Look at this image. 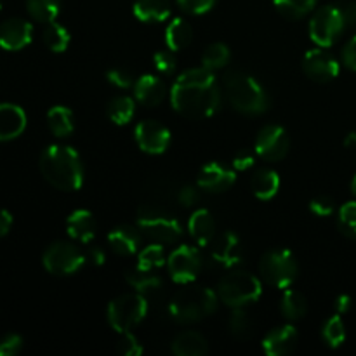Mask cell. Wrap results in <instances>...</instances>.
<instances>
[{
	"mask_svg": "<svg viewBox=\"0 0 356 356\" xmlns=\"http://www.w3.org/2000/svg\"><path fill=\"white\" fill-rule=\"evenodd\" d=\"M222 103L221 87L214 72L207 68H191L181 73L170 87V104L179 115L188 118L214 117Z\"/></svg>",
	"mask_w": 356,
	"mask_h": 356,
	"instance_id": "obj_1",
	"label": "cell"
},
{
	"mask_svg": "<svg viewBox=\"0 0 356 356\" xmlns=\"http://www.w3.org/2000/svg\"><path fill=\"white\" fill-rule=\"evenodd\" d=\"M42 176L63 191H76L83 184V163L79 152L66 145H51L38 160Z\"/></svg>",
	"mask_w": 356,
	"mask_h": 356,
	"instance_id": "obj_2",
	"label": "cell"
},
{
	"mask_svg": "<svg viewBox=\"0 0 356 356\" xmlns=\"http://www.w3.org/2000/svg\"><path fill=\"white\" fill-rule=\"evenodd\" d=\"M225 90L232 106L243 115H263L270 108L266 89L249 73L229 72L225 76Z\"/></svg>",
	"mask_w": 356,
	"mask_h": 356,
	"instance_id": "obj_3",
	"label": "cell"
},
{
	"mask_svg": "<svg viewBox=\"0 0 356 356\" xmlns=\"http://www.w3.org/2000/svg\"><path fill=\"white\" fill-rule=\"evenodd\" d=\"M218 305V292L202 285H190L176 292L169 305V313L179 323H197L216 313Z\"/></svg>",
	"mask_w": 356,
	"mask_h": 356,
	"instance_id": "obj_4",
	"label": "cell"
},
{
	"mask_svg": "<svg viewBox=\"0 0 356 356\" xmlns=\"http://www.w3.org/2000/svg\"><path fill=\"white\" fill-rule=\"evenodd\" d=\"M138 228L153 242L169 245L183 236V225L174 214L155 205H143L138 209Z\"/></svg>",
	"mask_w": 356,
	"mask_h": 356,
	"instance_id": "obj_5",
	"label": "cell"
},
{
	"mask_svg": "<svg viewBox=\"0 0 356 356\" xmlns=\"http://www.w3.org/2000/svg\"><path fill=\"white\" fill-rule=\"evenodd\" d=\"M263 294V284L252 273L233 270L221 278L218 285V296L229 308H245L252 305Z\"/></svg>",
	"mask_w": 356,
	"mask_h": 356,
	"instance_id": "obj_6",
	"label": "cell"
},
{
	"mask_svg": "<svg viewBox=\"0 0 356 356\" xmlns=\"http://www.w3.org/2000/svg\"><path fill=\"white\" fill-rule=\"evenodd\" d=\"M259 273L271 287L289 289L298 278V259L287 249L268 250L259 261Z\"/></svg>",
	"mask_w": 356,
	"mask_h": 356,
	"instance_id": "obj_7",
	"label": "cell"
},
{
	"mask_svg": "<svg viewBox=\"0 0 356 356\" xmlns=\"http://www.w3.org/2000/svg\"><path fill=\"white\" fill-rule=\"evenodd\" d=\"M146 313H148V301H146V296L139 292L118 296L108 305L106 309L108 323L118 334L129 332L136 325H139L145 320Z\"/></svg>",
	"mask_w": 356,
	"mask_h": 356,
	"instance_id": "obj_8",
	"label": "cell"
},
{
	"mask_svg": "<svg viewBox=\"0 0 356 356\" xmlns=\"http://www.w3.org/2000/svg\"><path fill=\"white\" fill-rule=\"evenodd\" d=\"M346 28L343 9L337 6H323L315 10L309 19V37L318 47H330Z\"/></svg>",
	"mask_w": 356,
	"mask_h": 356,
	"instance_id": "obj_9",
	"label": "cell"
},
{
	"mask_svg": "<svg viewBox=\"0 0 356 356\" xmlns=\"http://www.w3.org/2000/svg\"><path fill=\"white\" fill-rule=\"evenodd\" d=\"M42 263L49 273L56 277H68L82 270L87 263L86 254L80 252L79 247L68 242H56L47 247L42 256Z\"/></svg>",
	"mask_w": 356,
	"mask_h": 356,
	"instance_id": "obj_10",
	"label": "cell"
},
{
	"mask_svg": "<svg viewBox=\"0 0 356 356\" xmlns=\"http://www.w3.org/2000/svg\"><path fill=\"white\" fill-rule=\"evenodd\" d=\"M204 266L200 250L193 245H179L167 257V270L176 284H193Z\"/></svg>",
	"mask_w": 356,
	"mask_h": 356,
	"instance_id": "obj_11",
	"label": "cell"
},
{
	"mask_svg": "<svg viewBox=\"0 0 356 356\" xmlns=\"http://www.w3.org/2000/svg\"><path fill=\"white\" fill-rule=\"evenodd\" d=\"M291 149V138L282 125H266L257 134L254 152L266 162H278L287 156Z\"/></svg>",
	"mask_w": 356,
	"mask_h": 356,
	"instance_id": "obj_12",
	"label": "cell"
},
{
	"mask_svg": "<svg viewBox=\"0 0 356 356\" xmlns=\"http://www.w3.org/2000/svg\"><path fill=\"white\" fill-rule=\"evenodd\" d=\"M136 143L139 148L149 155H162L170 146L172 136L163 124L156 120H143L136 125Z\"/></svg>",
	"mask_w": 356,
	"mask_h": 356,
	"instance_id": "obj_13",
	"label": "cell"
},
{
	"mask_svg": "<svg viewBox=\"0 0 356 356\" xmlns=\"http://www.w3.org/2000/svg\"><path fill=\"white\" fill-rule=\"evenodd\" d=\"M302 70L313 82L327 83L339 75L341 68L339 61L330 52H327L325 47H316L306 52L302 59Z\"/></svg>",
	"mask_w": 356,
	"mask_h": 356,
	"instance_id": "obj_14",
	"label": "cell"
},
{
	"mask_svg": "<svg viewBox=\"0 0 356 356\" xmlns=\"http://www.w3.org/2000/svg\"><path fill=\"white\" fill-rule=\"evenodd\" d=\"M211 259L222 268H236L243 259V245L238 235L233 232H222L211 242Z\"/></svg>",
	"mask_w": 356,
	"mask_h": 356,
	"instance_id": "obj_15",
	"label": "cell"
},
{
	"mask_svg": "<svg viewBox=\"0 0 356 356\" xmlns=\"http://www.w3.org/2000/svg\"><path fill=\"white\" fill-rule=\"evenodd\" d=\"M235 170L219 162L205 163L197 176V186L207 193H222L235 184Z\"/></svg>",
	"mask_w": 356,
	"mask_h": 356,
	"instance_id": "obj_16",
	"label": "cell"
},
{
	"mask_svg": "<svg viewBox=\"0 0 356 356\" xmlns=\"http://www.w3.org/2000/svg\"><path fill=\"white\" fill-rule=\"evenodd\" d=\"M33 26L23 17H10L0 24V47L6 51H21L30 45Z\"/></svg>",
	"mask_w": 356,
	"mask_h": 356,
	"instance_id": "obj_17",
	"label": "cell"
},
{
	"mask_svg": "<svg viewBox=\"0 0 356 356\" xmlns=\"http://www.w3.org/2000/svg\"><path fill=\"white\" fill-rule=\"evenodd\" d=\"M298 329L292 323H285V325L275 327L266 334L263 339V350L268 356L289 355L298 346Z\"/></svg>",
	"mask_w": 356,
	"mask_h": 356,
	"instance_id": "obj_18",
	"label": "cell"
},
{
	"mask_svg": "<svg viewBox=\"0 0 356 356\" xmlns=\"http://www.w3.org/2000/svg\"><path fill=\"white\" fill-rule=\"evenodd\" d=\"M141 229L131 225H120L108 233V243L117 256L131 257L141 249Z\"/></svg>",
	"mask_w": 356,
	"mask_h": 356,
	"instance_id": "obj_19",
	"label": "cell"
},
{
	"mask_svg": "<svg viewBox=\"0 0 356 356\" xmlns=\"http://www.w3.org/2000/svg\"><path fill=\"white\" fill-rule=\"evenodd\" d=\"M26 113L13 103L0 104V141H10L23 134L26 129Z\"/></svg>",
	"mask_w": 356,
	"mask_h": 356,
	"instance_id": "obj_20",
	"label": "cell"
},
{
	"mask_svg": "<svg viewBox=\"0 0 356 356\" xmlns=\"http://www.w3.org/2000/svg\"><path fill=\"white\" fill-rule=\"evenodd\" d=\"M134 96L145 106H156L167 96V86L160 76L146 73L141 75L134 83Z\"/></svg>",
	"mask_w": 356,
	"mask_h": 356,
	"instance_id": "obj_21",
	"label": "cell"
},
{
	"mask_svg": "<svg viewBox=\"0 0 356 356\" xmlns=\"http://www.w3.org/2000/svg\"><path fill=\"white\" fill-rule=\"evenodd\" d=\"M66 232L76 242H92L97 233L96 218H94V214L90 211L79 209V211L72 212L70 218L66 219Z\"/></svg>",
	"mask_w": 356,
	"mask_h": 356,
	"instance_id": "obj_22",
	"label": "cell"
},
{
	"mask_svg": "<svg viewBox=\"0 0 356 356\" xmlns=\"http://www.w3.org/2000/svg\"><path fill=\"white\" fill-rule=\"evenodd\" d=\"M188 232L200 247H209L216 236V219L207 209H197L190 216Z\"/></svg>",
	"mask_w": 356,
	"mask_h": 356,
	"instance_id": "obj_23",
	"label": "cell"
},
{
	"mask_svg": "<svg viewBox=\"0 0 356 356\" xmlns=\"http://www.w3.org/2000/svg\"><path fill=\"white\" fill-rule=\"evenodd\" d=\"M170 348L177 356H204L209 351L207 339L197 330H184L177 334Z\"/></svg>",
	"mask_w": 356,
	"mask_h": 356,
	"instance_id": "obj_24",
	"label": "cell"
},
{
	"mask_svg": "<svg viewBox=\"0 0 356 356\" xmlns=\"http://www.w3.org/2000/svg\"><path fill=\"white\" fill-rule=\"evenodd\" d=\"M169 0H136L132 13L143 23H162L170 16Z\"/></svg>",
	"mask_w": 356,
	"mask_h": 356,
	"instance_id": "obj_25",
	"label": "cell"
},
{
	"mask_svg": "<svg viewBox=\"0 0 356 356\" xmlns=\"http://www.w3.org/2000/svg\"><path fill=\"white\" fill-rule=\"evenodd\" d=\"M250 190L259 200H271L280 190V176L271 169H259L250 179Z\"/></svg>",
	"mask_w": 356,
	"mask_h": 356,
	"instance_id": "obj_26",
	"label": "cell"
},
{
	"mask_svg": "<svg viewBox=\"0 0 356 356\" xmlns=\"http://www.w3.org/2000/svg\"><path fill=\"white\" fill-rule=\"evenodd\" d=\"M193 40V28L183 17H174L165 28V44L170 51H183Z\"/></svg>",
	"mask_w": 356,
	"mask_h": 356,
	"instance_id": "obj_27",
	"label": "cell"
},
{
	"mask_svg": "<svg viewBox=\"0 0 356 356\" xmlns=\"http://www.w3.org/2000/svg\"><path fill=\"white\" fill-rule=\"evenodd\" d=\"M125 282L134 289L136 292L143 296L156 294V292L162 289V278L159 277L153 271L139 270V268H134V270H129L125 273Z\"/></svg>",
	"mask_w": 356,
	"mask_h": 356,
	"instance_id": "obj_28",
	"label": "cell"
},
{
	"mask_svg": "<svg viewBox=\"0 0 356 356\" xmlns=\"http://www.w3.org/2000/svg\"><path fill=\"white\" fill-rule=\"evenodd\" d=\"M280 312L285 320L296 322V320H301L306 315V312H308V302H306L305 296L299 291H296V289H284V296H282L280 301Z\"/></svg>",
	"mask_w": 356,
	"mask_h": 356,
	"instance_id": "obj_29",
	"label": "cell"
},
{
	"mask_svg": "<svg viewBox=\"0 0 356 356\" xmlns=\"http://www.w3.org/2000/svg\"><path fill=\"white\" fill-rule=\"evenodd\" d=\"M47 125L56 138H68L73 134L75 120L72 110L66 106H52L47 111Z\"/></svg>",
	"mask_w": 356,
	"mask_h": 356,
	"instance_id": "obj_30",
	"label": "cell"
},
{
	"mask_svg": "<svg viewBox=\"0 0 356 356\" xmlns=\"http://www.w3.org/2000/svg\"><path fill=\"white\" fill-rule=\"evenodd\" d=\"M106 113L117 125H127L136 113V103L129 96H117L108 103Z\"/></svg>",
	"mask_w": 356,
	"mask_h": 356,
	"instance_id": "obj_31",
	"label": "cell"
},
{
	"mask_svg": "<svg viewBox=\"0 0 356 356\" xmlns=\"http://www.w3.org/2000/svg\"><path fill=\"white\" fill-rule=\"evenodd\" d=\"M28 14L38 23H52L61 13V0H26Z\"/></svg>",
	"mask_w": 356,
	"mask_h": 356,
	"instance_id": "obj_32",
	"label": "cell"
},
{
	"mask_svg": "<svg viewBox=\"0 0 356 356\" xmlns=\"http://www.w3.org/2000/svg\"><path fill=\"white\" fill-rule=\"evenodd\" d=\"M167 254L165 249H163L162 243L153 242L152 245H146L145 249L139 250L138 254V266L139 270H146V271H155L160 270L163 264L167 263Z\"/></svg>",
	"mask_w": 356,
	"mask_h": 356,
	"instance_id": "obj_33",
	"label": "cell"
},
{
	"mask_svg": "<svg viewBox=\"0 0 356 356\" xmlns=\"http://www.w3.org/2000/svg\"><path fill=\"white\" fill-rule=\"evenodd\" d=\"M273 6L287 19H301L315 10L316 0H273Z\"/></svg>",
	"mask_w": 356,
	"mask_h": 356,
	"instance_id": "obj_34",
	"label": "cell"
},
{
	"mask_svg": "<svg viewBox=\"0 0 356 356\" xmlns=\"http://www.w3.org/2000/svg\"><path fill=\"white\" fill-rule=\"evenodd\" d=\"M232 59V51L226 44H221V42H216V44H211L202 54V66L207 70H221L225 68L226 65Z\"/></svg>",
	"mask_w": 356,
	"mask_h": 356,
	"instance_id": "obj_35",
	"label": "cell"
},
{
	"mask_svg": "<svg viewBox=\"0 0 356 356\" xmlns=\"http://www.w3.org/2000/svg\"><path fill=\"white\" fill-rule=\"evenodd\" d=\"M44 42L52 52H65L70 47L72 35H70V31L63 24L52 21V23H47V26H45Z\"/></svg>",
	"mask_w": 356,
	"mask_h": 356,
	"instance_id": "obj_36",
	"label": "cell"
},
{
	"mask_svg": "<svg viewBox=\"0 0 356 356\" xmlns=\"http://www.w3.org/2000/svg\"><path fill=\"white\" fill-rule=\"evenodd\" d=\"M322 339L323 343H325L329 348H332V350L339 348L341 344L346 341V327H344V322L343 318H341V315L330 316V318L323 323Z\"/></svg>",
	"mask_w": 356,
	"mask_h": 356,
	"instance_id": "obj_37",
	"label": "cell"
},
{
	"mask_svg": "<svg viewBox=\"0 0 356 356\" xmlns=\"http://www.w3.org/2000/svg\"><path fill=\"white\" fill-rule=\"evenodd\" d=\"M229 332L235 337H245L252 329V318L245 308H233L229 315Z\"/></svg>",
	"mask_w": 356,
	"mask_h": 356,
	"instance_id": "obj_38",
	"label": "cell"
},
{
	"mask_svg": "<svg viewBox=\"0 0 356 356\" xmlns=\"http://www.w3.org/2000/svg\"><path fill=\"white\" fill-rule=\"evenodd\" d=\"M339 229L350 238H356V200L348 202L339 209V218H337Z\"/></svg>",
	"mask_w": 356,
	"mask_h": 356,
	"instance_id": "obj_39",
	"label": "cell"
},
{
	"mask_svg": "<svg viewBox=\"0 0 356 356\" xmlns=\"http://www.w3.org/2000/svg\"><path fill=\"white\" fill-rule=\"evenodd\" d=\"M117 351L124 356H141L143 344L141 341L129 330V332L120 334V339H118L117 343Z\"/></svg>",
	"mask_w": 356,
	"mask_h": 356,
	"instance_id": "obj_40",
	"label": "cell"
},
{
	"mask_svg": "<svg viewBox=\"0 0 356 356\" xmlns=\"http://www.w3.org/2000/svg\"><path fill=\"white\" fill-rule=\"evenodd\" d=\"M153 65H155V70L163 76H170L176 72V58L169 51H159L155 56H153Z\"/></svg>",
	"mask_w": 356,
	"mask_h": 356,
	"instance_id": "obj_41",
	"label": "cell"
},
{
	"mask_svg": "<svg viewBox=\"0 0 356 356\" xmlns=\"http://www.w3.org/2000/svg\"><path fill=\"white\" fill-rule=\"evenodd\" d=\"M216 3H218V0H177V6L186 14H193V16L209 13V10L214 9Z\"/></svg>",
	"mask_w": 356,
	"mask_h": 356,
	"instance_id": "obj_42",
	"label": "cell"
},
{
	"mask_svg": "<svg viewBox=\"0 0 356 356\" xmlns=\"http://www.w3.org/2000/svg\"><path fill=\"white\" fill-rule=\"evenodd\" d=\"M309 211L315 216H318V218H329L336 211V204L327 195H320V197H315L309 202Z\"/></svg>",
	"mask_w": 356,
	"mask_h": 356,
	"instance_id": "obj_43",
	"label": "cell"
},
{
	"mask_svg": "<svg viewBox=\"0 0 356 356\" xmlns=\"http://www.w3.org/2000/svg\"><path fill=\"white\" fill-rule=\"evenodd\" d=\"M106 79L108 82L113 83L117 89H129V87H134L136 80L132 76L131 72L124 68H111L110 72L106 73Z\"/></svg>",
	"mask_w": 356,
	"mask_h": 356,
	"instance_id": "obj_44",
	"label": "cell"
},
{
	"mask_svg": "<svg viewBox=\"0 0 356 356\" xmlns=\"http://www.w3.org/2000/svg\"><path fill=\"white\" fill-rule=\"evenodd\" d=\"M23 348V339L17 334H9L0 341V356H14Z\"/></svg>",
	"mask_w": 356,
	"mask_h": 356,
	"instance_id": "obj_45",
	"label": "cell"
},
{
	"mask_svg": "<svg viewBox=\"0 0 356 356\" xmlns=\"http://www.w3.org/2000/svg\"><path fill=\"white\" fill-rule=\"evenodd\" d=\"M177 200L183 207H193L195 204H198L200 200V193H198V188L197 186H191V184H186L179 190L177 193Z\"/></svg>",
	"mask_w": 356,
	"mask_h": 356,
	"instance_id": "obj_46",
	"label": "cell"
},
{
	"mask_svg": "<svg viewBox=\"0 0 356 356\" xmlns=\"http://www.w3.org/2000/svg\"><path fill=\"white\" fill-rule=\"evenodd\" d=\"M254 163H256V155H254L252 152H247V149L238 152L233 156V167H235L236 170H247L250 169Z\"/></svg>",
	"mask_w": 356,
	"mask_h": 356,
	"instance_id": "obj_47",
	"label": "cell"
},
{
	"mask_svg": "<svg viewBox=\"0 0 356 356\" xmlns=\"http://www.w3.org/2000/svg\"><path fill=\"white\" fill-rule=\"evenodd\" d=\"M343 63L346 65L348 70L356 72V35L344 45L343 49Z\"/></svg>",
	"mask_w": 356,
	"mask_h": 356,
	"instance_id": "obj_48",
	"label": "cell"
},
{
	"mask_svg": "<svg viewBox=\"0 0 356 356\" xmlns=\"http://www.w3.org/2000/svg\"><path fill=\"white\" fill-rule=\"evenodd\" d=\"M86 257H87V263H90L92 266H101V264H104V261H106V254H104V250L96 245L87 249Z\"/></svg>",
	"mask_w": 356,
	"mask_h": 356,
	"instance_id": "obj_49",
	"label": "cell"
},
{
	"mask_svg": "<svg viewBox=\"0 0 356 356\" xmlns=\"http://www.w3.org/2000/svg\"><path fill=\"white\" fill-rule=\"evenodd\" d=\"M344 21H346V26L351 30H356V2H350L343 7Z\"/></svg>",
	"mask_w": 356,
	"mask_h": 356,
	"instance_id": "obj_50",
	"label": "cell"
},
{
	"mask_svg": "<svg viewBox=\"0 0 356 356\" xmlns=\"http://www.w3.org/2000/svg\"><path fill=\"white\" fill-rule=\"evenodd\" d=\"M10 226H13V216L6 209H0V238L10 232Z\"/></svg>",
	"mask_w": 356,
	"mask_h": 356,
	"instance_id": "obj_51",
	"label": "cell"
},
{
	"mask_svg": "<svg viewBox=\"0 0 356 356\" xmlns=\"http://www.w3.org/2000/svg\"><path fill=\"white\" fill-rule=\"evenodd\" d=\"M334 308H336V313L337 315H344V313H348L351 309V298L348 294H341L339 298L336 299V302H334Z\"/></svg>",
	"mask_w": 356,
	"mask_h": 356,
	"instance_id": "obj_52",
	"label": "cell"
},
{
	"mask_svg": "<svg viewBox=\"0 0 356 356\" xmlns=\"http://www.w3.org/2000/svg\"><path fill=\"white\" fill-rule=\"evenodd\" d=\"M344 145H346L348 148L355 149V153H356V132H351V134H348V138H346V141H344Z\"/></svg>",
	"mask_w": 356,
	"mask_h": 356,
	"instance_id": "obj_53",
	"label": "cell"
},
{
	"mask_svg": "<svg viewBox=\"0 0 356 356\" xmlns=\"http://www.w3.org/2000/svg\"><path fill=\"white\" fill-rule=\"evenodd\" d=\"M351 193H353V197L356 198V176L353 177V181H351Z\"/></svg>",
	"mask_w": 356,
	"mask_h": 356,
	"instance_id": "obj_54",
	"label": "cell"
},
{
	"mask_svg": "<svg viewBox=\"0 0 356 356\" xmlns=\"http://www.w3.org/2000/svg\"><path fill=\"white\" fill-rule=\"evenodd\" d=\"M0 9H2V0H0Z\"/></svg>",
	"mask_w": 356,
	"mask_h": 356,
	"instance_id": "obj_55",
	"label": "cell"
}]
</instances>
